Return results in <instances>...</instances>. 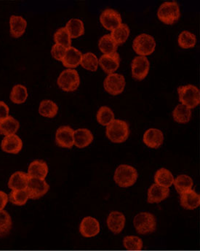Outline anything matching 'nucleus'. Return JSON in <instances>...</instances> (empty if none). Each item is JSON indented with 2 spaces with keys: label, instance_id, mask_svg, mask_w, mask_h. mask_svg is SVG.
Segmentation results:
<instances>
[{
  "label": "nucleus",
  "instance_id": "1",
  "mask_svg": "<svg viewBox=\"0 0 200 251\" xmlns=\"http://www.w3.org/2000/svg\"><path fill=\"white\" fill-rule=\"evenodd\" d=\"M138 177V172L135 168L132 166L122 164L116 168L114 180L119 187L128 188L136 183Z\"/></svg>",
  "mask_w": 200,
  "mask_h": 251
},
{
  "label": "nucleus",
  "instance_id": "2",
  "mask_svg": "<svg viewBox=\"0 0 200 251\" xmlns=\"http://www.w3.org/2000/svg\"><path fill=\"white\" fill-rule=\"evenodd\" d=\"M106 134L112 143H124L130 135L129 126L125 121L114 119L110 125L107 126Z\"/></svg>",
  "mask_w": 200,
  "mask_h": 251
},
{
  "label": "nucleus",
  "instance_id": "3",
  "mask_svg": "<svg viewBox=\"0 0 200 251\" xmlns=\"http://www.w3.org/2000/svg\"><path fill=\"white\" fill-rule=\"evenodd\" d=\"M133 225L138 234H151L156 230V218L152 213L142 212L134 217Z\"/></svg>",
  "mask_w": 200,
  "mask_h": 251
},
{
  "label": "nucleus",
  "instance_id": "4",
  "mask_svg": "<svg viewBox=\"0 0 200 251\" xmlns=\"http://www.w3.org/2000/svg\"><path fill=\"white\" fill-rule=\"evenodd\" d=\"M179 101L189 108H195L200 102V90L193 85L180 86L178 89Z\"/></svg>",
  "mask_w": 200,
  "mask_h": 251
},
{
  "label": "nucleus",
  "instance_id": "5",
  "mask_svg": "<svg viewBox=\"0 0 200 251\" xmlns=\"http://www.w3.org/2000/svg\"><path fill=\"white\" fill-rule=\"evenodd\" d=\"M158 18L166 25H173L180 16V8L176 1H165L158 10Z\"/></svg>",
  "mask_w": 200,
  "mask_h": 251
},
{
  "label": "nucleus",
  "instance_id": "6",
  "mask_svg": "<svg viewBox=\"0 0 200 251\" xmlns=\"http://www.w3.org/2000/svg\"><path fill=\"white\" fill-rule=\"evenodd\" d=\"M80 75L77 70L67 69L60 75L58 85L64 92H74L80 86Z\"/></svg>",
  "mask_w": 200,
  "mask_h": 251
},
{
  "label": "nucleus",
  "instance_id": "7",
  "mask_svg": "<svg viewBox=\"0 0 200 251\" xmlns=\"http://www.w3.org/2000/svg\"><path fill=\"white\" fill-rule=\"evenodd\" d=\"M156 43L152 36L148 34H141L137 36L133 40V48L137 54L146 56L152 54L155 50Z\"/></svg>",
  "mask_w": 200,
  "mask_h": 251
},
{
  "label": "nucleus",
  "instance_id": "8",
  "mask_svg": "<svg viewBox=\"0 0 200 251\" xmlns=\"http://www.w3.org/2000/svg\"><path fill=\"white\" fill-rule=\"evenodd\" d=\"M104 88L108 93L113 96L122 93L125 89V79L122 75L117 73L110 74L104 80Z\"/></svg>",
  "mask_w": 200,
  "mask_h": 251
},
{
  "label": "nucleus",
  "instance_id": "9",
  "mask_svg": "<svg viewBox=\"0 0 200 251\" xmlns=\"http://www.w3.org/2000/svg\"><path fill=\"white\" fill-rule=\"evenodd\" d=\"M50 186L45 181V180H42L39 178H29L28 183L27 191L29 199L31 200H37L47 194L49 191Z\"/></svg>",
  "mask_w": 200,
  "mask_h": 251
},
{
  "label": "nucleus",
  "instance_id": "10",
  "mask_svg": "<svg viewBox=\"0 0 200 251\" xmlns=\"http://www.w3.org/2000/svg\"><path fill=\"white\" fill-rule=\"evenodd\" d=\"M101 25L107 30L113 31L122 25L121 15L114 9L108 8L102 12L100 16Z\"/></svg>",
  "mask_w": 200,
  "mask_h": 251
},
{
  "label": "nucleus",
  "instance_id": "11",
  "mask_svg": "<svg viewBox=\"0 0 200 251\" xmlns=\"http://www.w3.org/2000/svg\"><path fill=\"white\" fill-rule=\"evenodd\" d=\"M74 130L68 126H63L58 128L56 134V143L59 147L71 149L74 146Z\"/></svg>",
  "mask_w": 200,
  "mask_h": 251
},
{
  "label": "nucleus",
  "instance_id": "12",
  "mask_svg": "<svg viewBox=\"0 0 200 251\" xmlns=\"http://www.w3.org/2000/svg\"><path fill=\"white\" fill-rule=\"evenodd\" d=\"M149 67L150 64L146 56H138L134 58L131 64L134 78L138 80H143L149 73Z\"/></svg>",
  "mask_w": 200,
  "mask_h": 251
},
{
  "label": "nucleus",
  "instance_id": "13",
  "mask_svg": "<svg viewBox=\"0 0 200 251\" xmlns=\"http://www.w3.org/2000/svg\"><path fill=\"white\" fill-rule=\"evenodd\" d=\"M100 230H101V228H100V224L98 220L91 217V216L84 218L80 224V234L87 238L98 235L99 234Z\"/></svg>",
  "mask_w": 200,
  "mask_h": 251
},
{
  "label": "nucleus",
  "instance_id": "14",
  "mask_svg": "<svg viewBox=\"0 0 200 251\" xmlns=\"http://www.w3.org/2000/svg\"><path fill=\"white\" fill-rule=\"evenodd\" d=\"M1 150L6 153L18 154L22 150L23 142L16 134L6 136L1 141Z\"/></svg>",
  "mask_w": 200,
  "mask_h": 251
},
{
  "label": "nucleus",
  "instance_id": "15",
  "mask_svg": "<svg viewBox=\"0 0 200 251\" xmlns=\"http://www.w3.org/2000/svg\"><path fill=\"white\" fill-rule=\"evenodd\" d=\"M143 141L151 149H158L163 143V133L157 128H149L143 134Z\"/></svg>",
  "mask_w": 200,
  "mask_h": 251
},
{
  "label": "nucleus",
  "instance_id": "16",
  "mask_svg": "<svg viewBox=\"0 0 200 251\" xmlns=\"http://www.w3.org/2000/svg\"><path fill=\"white\" fill-rule=\"evenodd\" d=\"M107 222L109 229L114 234H118L125 228L126 219L121 212L112 211L109 215Z\"/></svg>",
  "mask_w": 200,
  "mask_h": 251
},
{
  "label": "nucleus",
  "instance_id": "17",
  "mask_svg": "<svg viewBox=\"0 0 200 251\" xmlns=\"http://www.w3.org/2000/svg\"><path fill=\"white\" fill-rule=\"evenodd\" d=\"M119 62L120 58L117 53L102 55L98 60L101 68L109 75L112 74L119 68Z\"/></svg>",
  "mask_w": 200,
  "mask_h": 251
},
{
  "label": "nucleus",
  "instance_id": "18",
  "mask_svg": "<svg viewBox=\"0 0 200 251\" xmlns=\"http://www.w3.org/2000/svg\"><path fill=\"white\" fill-rule=\"evenodd\" d=\"M48 173L47 163L43 160H35L29 164L28 176L29 178H39L45 180Z\"/></svg>",
  "mask_w": 200,
  "mask_h": 251
},
{
  "label": "nucleus",
  "instance_id": "19",
  "mask_svg": "<svg viewBox=\"0 0 200 251\" xmlns=\"http://www.w3.org/2000/svg\"><path fill=\"white\" fill-rule=\"evenodd\" d=\"M169 195V188L162 187L155 183L148 190L147 201L150 204L160 203L161 201L166 200Z\"/></svg>",
  "mask_w": 200,
  "mask_h": 251
},
{
  "label": "nucleus",
  "instance_id": "20",
  "mask_svg": "<svg viewBox=\"0 0 200 251\" xmlns=\"http://www.w3.org/2000/svg\"><path fill=\"white\" fill-rule=\"evenodd\" d=\"M180 205L186 210H192L200 205V196L193 189L180 194Z\"/></svg>",
  "mask_w": 200,
  "mask_h": 251
},
{
  "label": "nucleus",
  "instance_id": "21",
  "mask_svg": "<svg viewBox=\"0 0 200 251\" xmlns=\"http://www.w3.org/2000/svg\"><path fill=\"white\" fill-rule=\"evenodd\" d=\"M29 177L27 173L16 172L9 179L8 187L13 190H26L29 183Z\"/></svg>",
  "mask_w": 200,
  "mask_h": 251
},
{
  "label": "nucleus",
  "instance_id": "22",
  "mask_svg": "<svg viewBox=\"0 0 200 251\" xmlns=\"http://www.w3.org/2000/svg\"><path fill=\"white\" fill-rule=\"evenodd\" d=\"M83 54L78 49L74 47L67 49V53L63 59L62 62L64 67L67 68H75L78 67L81 63Z\"/></svg>",
  "mask_w": 200,
  "mask_h": 251
},
{
  "label": "nucleus",
  "instance_id": "23",
  "mask_svg": "<svg viewBox=\"0 0 200 251\" xmlns=\"http://www.w3.org/2000/svg\"><path fill=\"white\" fill-rule=\"evenodd\" d=\"M93 134L87 128H78L74 131V146L79 149H84L93 141Z\"/></svg>",
  "mask_w": 200,
  "mask_h": 251
},
{
  "label": "nucleus",
  "instance_id": "24",
  "mask_svg": "<svg viewBox=\"0 0 200 251\" xmlns=\"http://www.w3.org/2000/svg\"><path fill=\"white\" fill-rule=\"evenodd\" d=\"M27 22L22 16H12L10 19V34L15 38H19L24 34Z\"/></svg>",
  "mask_w": 200,
  "mask_h": 251
},
{
  "label": "nucleus",
  "instance_id": "25",
  "mask_svg": "<svg viewBox=\"0 0 200 251\" xmlns=\"http://www.w3.org/2000/svg\"><path fill=\"white\" fill-rule=\"evenodd\" d=\"M174 180L171 172L165 168L159 169L155 175V184L159 185L162 187L169 188L173 185Z\"/></svg>",
  "mask_w": 200,
  "mask_h": 251
},
{
  "label": "nucleus",
  "instance_id": "26",
  "mask_svg": "<svg viewBox=\"0 0 200 251\" xmlns=\"http://www.w3.org/2000/svg\"><path fill=\"white\" fill-rule=\"evenodd\" d=\"M19 122L12 116L0 122V134L9 136L16 134L19 128Z\"/></svg>",
  "mask_w": 200,
  "mask_h": 251
},
{
  "label": "nucleus",
  "instance_id": "27",
  "mask_svg": "<svg viewBox=\"0 0 200 251\" xmlns=\"http://www.w3.org/2000/svg\"><path fill=\"white\" fill-rule=\"evenodd\" d=\"M65 28L71 38H77L83 35L85 32L84 24L78 19H70Z\"/></svg>",
  "mask_w": 200,
  "mask_h": 251
},
{
  "label": "nucleus",
  "instance_id": "28",
  "mask_svg": "<svg viewBox=\"0 0 200 251\" xmlns=\"http://www.w3.org/2000/svg\"><path fill=\"white\" fill-rule=\"evenodd\" d=\"M173 117L178 123L186 124L190 121L192 111L189 107L180 104L176 106V108L173 110Z\"/></svg>",
  "mask_w": 200,
  "mask_h": 251
},
{
  "label": "nucleus",
  "instance_id": "29",
  "mask_svg": "<svg viewBox=\"0 0 200 251\" xmlns=\"http://www.w3.org/2000/svg\"><path fill=\"white\" fill-rule=\"evenodd\" d=\"M173 185L177 192L179 194H182L186 191L192 189L194 182L192 177L186 175H180L175 179Z\"/></svg>",
  "mask_w": 200,
  "mask_h": 251
},
{
  "label": "nucleus",
  "instance_id": "30",
  "mask_svg": "<svg viewBox=\"0 0 200 251\" xmlns=\"http://www.w3.org/2000/svg\"><path fill=\"white\" fill-rule=\"evenodd\" d=\"M58 107L56 103L51 100H43L41 101L39 107V113L43 117L51 118L55 117L57 115Z\"/></svg>",
  "mask_w": 200,
  "mask_h": 251
},
{
  "label": "nucleus",
  "instance_id": "31",
  "mask_svg": "<svg viewBox=\"0 0 200 251\" xmlns=\"http://www.w3.org/2000/svg\"><path fill=\"white\" fill-rule=\"evenodd\" d=\"M98 47L104 54H111L116 53L117 44L110 34H106L100 39Z\"/></svg>",
  "mask_w": 200,
  "mask_h": 251
},
{
  "label": "nucleus",
  "instance_id": "32",
  "mask_svg": "<svg viewBox=\"0 0 200 251\" xmlns=\"http://www.w3.org/2000/svg\"><path fill=\"white\" fill-rule=\"evenodd\" d=\"M13 227V221L10 214L5 210H0V237L8 235Z\"/></svg>",
  "mask_w": 200,
  "mask_h": 251
},
{
  "label": "nucleus",
  "instance_id": "33",
  "mask_svg": "<svg viewBox=\"0 0 200 251\" xmlns=\"http://www.w3.org/2000/svg\"><path fill=\"white\" fill-rule=\"evenodd\" d=\"M96 118L100 125L107 126L114 120V114L111 108L103 106L98 110Z\"/></svg>",
  "mask_w": 200,
  "mask_h": 251
},
{
  "label": "nucleus",
  "instance_id": "34",
  "mask_svg": "<svg viewBox=\"0 0 200 251\" xmlns=\"http://www.w3.org/2000/svg\"><path fill=\"white\" fill-rule=\"evenodd\" d=\"M130 34V29L128 25L122 24L116 29L111 31V37L114 40L115 43L118 45L122 44L128 40Z\"/></svg>",
  "mask_w": 200,
  "mask_h": 251
},
{
  "label": "nucleus",
  "instance_id": "35",
  "mask_svg": "<svg viewBox=\"0 0 200 251\" xmlns=\"http://www.w3.org/2000/svg\"><path fill=\"white\" fill-rule=\"evenodd\" d=\"M27 97V89L22 85H16L10 94V100L15 104H23Z\"/></svg>",
  "mask_w": 200,
  "mask_h": 251
},
{
  "label": "nucleus",
  "instance_id": "36",
  "mask_svg": "<svg viewBox=\"0 0 200 251\" xmlns=\"http://www.w3.org/2000/svg\"><path fill=\"white\" fill-rule=\"evenodd\" d=\"M10 202L15 205L23 206L29 200V194L26 190H13L8 196Z\"/></svg>",
  "mask_w": 200,
  "mask_h": 251
},
{
  "label": "nucleus",
  "instance_id": "37",
  "mask_svg": "<svg viewBox=\"0 0 200 251\" xmlns=\"http://www.w3.org/2000/svg\"><path fill=\"white\" fill-rule=\"evenodd\" d=\"M178 42L182 49H190L196 44L197 39L195 34L190 31H183L179 34Z\"/></svg>",
  "mask_w": 200,
  "mask_h": 251
},
{
  "label": "nucleus",
  "instance_id": "38",
  "mask_svg": "<svg viewBox=\"0 0 200 251\" xmlns=\"http://www.w3.org/2000/svg\"><path fill=\"white\" fill-rule=\"evenodd\" d=\"M82 67L89 71H96L98 67V59L94 53L88 52L83 55L81 63Z\"/></svg>",
  "mask_w": 200,
  "mask_h": 251
},
{
  "label": "nucleus",
  "instance_id": "39",
  "mask_svg": "<svg viewBox=\"0 0 200 251\" xmlns=\"http://www.w3.org/2000/svg\"><path fill=\"white\" fill-rule=\"evenodd\" d=\"M54 40L56 44L60 45L66 49L71 47V37L66 28H60L56 31L54 34Z\"/></svg>",
  "mask_w": 200,
  "mask_h": 251
},
{
  "label": "nucleus",
  "instance_id": "40",
  "mask_svg": "<svg viewBox=\"0 0 200 251\" xmlns=\"http://www.w3.org/2000/svg\"><path fill=\"white\" fill-rule=\"evenodd\" d=\"M123 246L128 251H141L143 249V241L136 236H127L124 238Z\"/></svg>",
  "mask_w": 200,
  "mask_h": 251
},
{
  "label": "nucleus",
  "instance_id": "41",
  "mask_svg": "<svg viewBox=\"0 0 200 251\" xmlns=\"http://www.w3.org/2000/svg\"><path fill=\"white\" fill-rule=\"evenodd\" d=\"M67 49L60 46V45L55 44L52 48L51 53L52 56L56 59V60L62 62L67 53Z\"/></svg>",
  "mask_w": 200,
  "mask_h": 251
},
{
  "label": "nucleus",
  "instance_id": "42",
  "mask_svg": "<svg viewBox=\"0 0 200 251\" xmlns=\"http://www.w3.org/2000/svg\"><path fill=\"white\" fill-rule=\"evenodd\" d=\"M9 112H10V109L8 106L4 101H0V122L8 117Z\"/></svg>",
  "mask_w": 200,
  "mask_h": 251
},
{
  "label": "nucleus",
  "instance_id": "43",
  "mask_svg": "<svg viewBox=\"0 0 200 251\" xmlns=\"http://www.w3.org/2000/svg\"><path fill=\"white\" fill-rule=\"evenodd\" d=\"M9 198L7 194L4 191H0V210H4L7 205Z\"/></svg>",
  "mask_w": 200,
  "mask_h": 251
}]
</instances>
